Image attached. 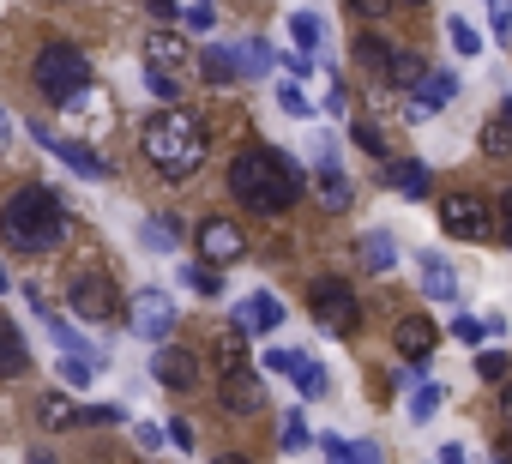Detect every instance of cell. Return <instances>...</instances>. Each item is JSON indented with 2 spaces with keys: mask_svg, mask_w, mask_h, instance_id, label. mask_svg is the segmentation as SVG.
<instances>
[{
  "mask_svg": "<svg viewBox=\"0 0 512 464\" xmlns=\"http://www.w3.org/2000/svg\"><path fill=\"white\" fill-rule=\"evenodd\" d=\"M320 446H326L332 464H380V446L374 440H338V434H326Z\"/></svg>",
  "mask_w": 512,
  "mask_h": 464,
  "instance_id": "cell-23",
  "label": "cell"
},
{
  "mask_svg": "<svg viewBox=\"0 0 512 464\" xmlns=\"http://www.w3.org/2000/svg\"><path fill=\"white\" fill-rule=\"evenodd\" d=\"M350 13H356V19H386L392 0H350Z\"/></svg>",
  "mask_w": 512,
  "mask_h": 464,
  "instance_id": "cell-42",
  "label": "cell"
},
{
  "mask_svg": "<svg viewBox=\"0 0 512 464\" xmlns=\"http://www.w3.org/2000/svg\"><path fill=\"white\" fill-rule=\"evenodd\" d=\"M386 175H392V187H398L404 199H428V169H422V163H392Z\"/></svg>",
  "mask_w": 512,
  "mask_h": 464,
  "instance_id": "cell-25",
  "label": "cell"
},
{
  "mask_svg": "<svg viewBox=\"0 0 512 464\" xmlns=\"http://www.w3.org/2000/svg\"><path fill=\"white\" fill-rule=\"evenodd\" d=\"M187 284H193L199 296H223V278H217V266H205V260H199V266H187Z\"/></svg>",
  "mask_w": 512,
  "mask_h": 464,
  "instance_id": "cell-35",
  "label": "cell"
},
{
  "mask_svg": "<svg viewBox=\"0 0 512 464\" xmlns=\"http://www.w3.org/2000/svg\"><path fill=\"white\" fill-rule=\"evenodd\" d=\"M392 344H398V356H404V362H416V368H422V362L434 356V326H428L422 314H410V320H398Z\"/></svg>",
  "mask_w": 512,
  "mask_h": 464,
  "instance_id": "cell-14",
  "label": "cell"
},
{
  "mask_svg": "<svg viewBox=\"0 0 512 464\" xmlns=\"http://www.w3.org/2000/svg\"><path fill=\"white\" fill-rule=\"evenodd\" d=\"M440 229H446V236H458V242H488L494 236V205H488V193H476V187L440 193Z\"/></svg>",
  "mask_w": 512,
  "mask_h": 464,
  "instance_id": "cell-5",
  "label": "cell"
},
{
  "mask_svg": "<svg viewBox=\"0 0 512 464\" xmlns=\"http://www.w3.org/2000/svg\"><path fill=\"white\" fill-rule=\"evenodd\" d=\"M500 121H506V127H512V97H506V103H500Z\"/></svg>",
  "mask_w": 512,
  "mask_h": 464,
  "instance_id": "cell-51",
  "label": "cell"
},
{
  "mask_svg": "<svg viewBox=\"0 0 512 464\" xmlns=\"http://www.w3.org/2000/svg\"><path fill=\"white\" fill-rule=\"evenodd\" d=\"M458 97V79L452 73H428L422 85H416V97H410V121H428L434 109H446Z\"/></svg>",
  "mask_w": 512,
  "mask_h": 464,
  "instance_id": "cell-13",
  "label": "cell"
},
{
  "mask_svg": "<svg viewBox=\"0 0 512 464\" xmlns=\"http://www.w3.org/2000/svg\"><path fill=\"white\" fill-rule=\"evenodd\" d=\"M422 296H428V302H458V278H452V266L434 260V254H422Z\"/></svg>",
  "mask_w": 512,
  "mask_h": 464,
  "instance_id": "cell-17",
  "label": "cell"
},
{
  "mask_svg": "<svg viewBox=\"0 0 512 464\" xmlns=\"http://www.w3.org/2000/svg\"><path fill=\"white\" fill-rule=\"evenodd\" d=\"M37 139H43L49 151H61V157H67L79 175H109V163H103L97 151H85V145H73V139H55V133H37Z\"/></svg>",
  "mask_w": 512,
  "mask_h": 464,
  "instance_id": "cell-21",
  "label": "cell"
},
{
  "mask_svg": "<svg viewBox=\"0 0 512 464\" xmlns=\"http://www.w3.org/2000/svg\"><path fill=\"white\" fill-rule=\"evenodd\" d=\"M500 416H506V422H512V380H506V386H500Z\"/></svg>",
  "mask_w": 512,
  "mask_h": 464,
  "instance_id": "cell-48",
  "label": "cell"
},
{
  "mask_svg": "<svg viewBox=\"0 0 512 464\" xmlns=\"http://www.w3.org/2000/svg\"><path fill=\"white\" fill-rule=\"evenodd\" d=\"M127 326H133L139 338L163 344V338L175 332V302H169L157 284H145V290H133V302H127Z\"/></svg>",
  "mask_w": 512,
  "mask_h": 464,
  "instance_id": "cell-8",
  "label": "cell"
},
{
  "mask_svg": "<svg viewBox=\"0 0 512 464\" xmlns=\"http://www.w3.org/2000/svg\"><path fill=\"white\" fill-rule=\"evenodd\" d=\"M302 187H308V175H302L284 151H272V145H247V151L229 163V193H235L247 211H260V217H284V211L302 199Z\"/></svg>",
  "mask_w": 512,
  "mask_h": 464,
  "instance_id": "cell-1",
  "label": "cell"
},
{
  "mask_svg": "<svg viewBox=\"0 0 512 464\" xmlns=\"http://www.w3.org/2000/svg\"><path fill=\"white\" fill-rule=\"evenodd\" d=\"M199 67H205V79H211V85H235V79H241V49H223V43H205V55H199Z\"/></svg>",
  "mask_w": 512,
  "mask_h": 464,
  "instance_id": "cell-16",
  "label": "cell"
},
{
  "mask_svg": "<svg viewBox=\"0 0 512 464\" xmlns=\"http://www.w3.org/2000/svg\"><path fill=\"white\" fill-rule=\"evenodd\" d=\"M296 386H302V398H326V368L302 356V368H296Z\"/></svg>",
  "mask_w": 512,
  "mask_h": 464,
  "instance_id": "cell-32",
  "label": "cell"
},
{
  "mask_svg": "<svg viewBox=\"0 0 512 464\" xmlns=\"http://www.w3.org/2000/svg\"><path fill=\"white\" fill-rule=\"evenodd\" d=\"M229 326H235L241 338H253V332H272V326H284V302H278V296H247V302H235Z\"/></svg>",
  "mask_w": 512,
  "mask_h": 464,
  "instance_id": "cell-12",
  "label": "cell"
},
{
  "mask_svg": "<svg viewBox=\"0 0 512 464\" xmlns=\"http://www.w3.org/2000/svg\"><path fill=\"white\" fill-rule=\"evenodd\" d=\"M506 368H512V362H506L500 350H482V356H476V380H488V386H506Z\"/></svg>",
  "mask_w": 512,
  "mask_h": 464,
  "instance_id": "cell-31",
  "label": "cell"
},
{
  "mask_svg": "<svg viewBox=\"0 0 512 464\" xmlns=\"http://www.w3.org/2000/svg\"><path fill=\"white\" fill-rule=\"evenodd\" d=\"M217 404H223L229 416H253V410L266 404V386H260V374H253V368L217 374Z\"/></svg>",
  "mask_w": 512,
  "mask_h": 464,
  "instance_id": "cell-10",
  "label": "cell"
},
{
  "mask_svg": "<svg viewBox=\"0 0 512 464\" xmlns=\"http://www.w3.org/2000/svg\"><path fill=\"white\" fill-rule=\"evenodd\" d=\"M266 368H272V374H296V368H302V356H296V350H272V356H266Z\"/></svg>",
  "mask_w": 512,
  "mask_h": 464,
  "instance_id": "cell-43",
  "label": "cell"
},
{
  "mask_svg": "<svg viewBox=\"0 0 512 464\" xmlns=\"http://www.w3.org/2000/svg\"><path fill=\"white\" fill-rule=\"evenodd\" d=\"M61 380H91V356H79V362L67 356V362H61Z\"/></svg>",
  "mask_w": 512,
  "mask_h": 464,
  "instance_id": "cell-44",
  "label": "cell"
},
{
  "mask_svg": "<svg viewBox=\"0 0 512 464\" xmlns=\"http://www.w3.org/2000/svg\"><path fill=\"white\" fill-rule=\"evenodd\" d=\"M434 410H440V386H422V392L410 398V416H416V422H428Z\"/></svg>",
  "mask_w": 512,
  "mask_h": 464,
  "instance_id": "cell-40",
  "label": "cell"
},
{
  "mask_svg": "<svg viewBox=\"0 0 512 464\" xmlns=\"http://www.w3.org/2000/svg\"><path fill=\"white\" fill-rule=\"evenodd\" d=\"M31 368V350H25V338L7 326V320H0V380H19Z\"/></svg>",
  "mask_w": 512,
  "mask_h": 464,
  "instance_id": "cell-19",
  "label": "cell"
},
{
  "mask_svg": "<svg viewBox=\"0 0 512 464\" xmlns=\"http://www.w3.org/2000/svg\"><path fill=\"white\" fill-rule=\"evenodd\" d=\"M488 464H512V452H494V458H488Z\"/></svg>",
  "mask_w": 512,
  "mask_h": 464,
  "instance_id": "cell-52",
  "label": "cell"
},
{
  "mask_svg": "<svg viewBox=\"0 0 512 464\" xmlns=\"http://www.w3.org/2000/svg\"><path fill=\"white\" fill-rule=\"evenodd\" d=\"M410 7H422V0H410Z\"/></svg>",
  "mask_w": 512,
  "mask_h": 464,
  "instance_id": "cell-55",
  "label": "cell"
},
{
  "mask_svg": "<svg viewBox=\"0 0 512 464\" xmlns=\"http://www.w3.org/2000/svg\"><path fill=\"white\" fill-rule=\"evenodd\" d=\"M187 25H193V31H205V25H211V0H199V7L187 13Z\"/></svg>",
  "mask_w": 512,
  "mask_h": 464,
  "instance_id": "cell-46",
  "label": "cell"
},
{
  "mask_svg": "<svg viewBox=\"0 0 512 464\" xmlns=\"http://www.w3.org/2000/svg\"><path fill=\"white\" fill-rule=\"evenodd\" d=\"M314 193H320V205H326V211H344V205L356 199V187H350V175H344V169H332V163L320 169V181H314Z\"/></svg>",
  "mask_w": 512,
  "mask_h": 464,
  "instance_id": "cell-22",
  "label": "cell"
},
{
  "mask_svg": "<svg viewBox=\"0 0 512 464\" xmlns=\"http://www.w3.org/2000/svg\"><path fill=\"white\" fill-rule=\"evenodd\" d=\"M7 139H13V121H7V109H0V151H7Z\"/></svg>",
  "mask_w": 512,
  "mask_h": 464,
  "instance_id": "cell-49",
  "label": "cell"
},
{
  "mask_svg": "<svg viewBox=\"0 0 512 464\" xmlns=\"http://www.w3.org/2000/svg\"><path fill=\"white\" fill-rule=\"evenodd\" d=\"M392 55H398V49H386V37H374V31H368V37H356V61H362V67L386 73V61H392Z\"/></svg>",
  "mask_w": 512,
  "mask_h": 464,
  "instance_id": "cell-27",
  "label": "cell"
},
{
  "mask_svg": "<svg viewBox=\"0 0 512 464\" xmlns=\"http://www.w3.org/2000/svg\"><path fill=\"white\" fill-rule=\"evenodd\" d=\"M452 338H458V344H482L488 326H482V320H452Z\"/></svg>",
  "mask_w": 512,
  "mask_h": 464,
  "instance_id": "cell-41",
  "label": "cell"
},
{
  "mask_svg": "<svg viewBox=\"0 0 512 464\" xmlns=\"http://www.w3.org/2000/svg\"><path fill=\"white\" fill-rule=\"evenodd\" d=\"M278 103H284L290 115H308V109H314V103L302 97V85H296V79H284V85H278Z\"/></svg>",
  "mask_w": 512,
  "mask_h": 464,
  "instance_id": "cell-39",
  "label": "cell"
},
{
  "mask_svg": "<svg viewBox=\"0 0 512 464\" xmlns=\"http://www.w3.org/2000/svg\"><path fill=\"white\" fill-rule=\"evenodd\" d=\"M308 440H314V434H308V422H302V410H290V416H284V434H278V446H284V452H302Z\"/></svg>",
  "mask_w": 512,
  "mask_h": 464,
  "instance_id": "cell-33",
  "label": "cell"
},
{
  "mask_svg": "<svg viewBox=\"0 0 512 464\" xmlns=\"http://www.w3.org/2000/svg\"><path fill=\"white\" fill-rule=\"evenodd\" d=\"M356 145H362L368 157H386V133H380L374 121H356Z\"/></svg>",
  "mask_w": 512,
  "mask_h": 464,
  "instance_id": "cell-37",
  "label": "cell"
},
{
  "mask_svg": "<svg viewBox=\"0 0 512 464\" xmlns=\"http://www.w3.org/2000/svg\"><path fill=\"white\" fill-rule=\"evenodd\" d=\"M446 37H452V49H458V55H476V49H482V37H476L464 19H446Z\"/></svg>",
  "mask_w": 512,
  "mask_h": 464,
  "instance_id": "cell-36",
  "label": "cell"
},
{
  "mask_svg": "<svg viewBox=\"0 0 512 464\" xmlns=\"http://www.w3.org/2000/svg\"><path fill=\"white\" fill-rule=\"evenodd\" d=\"M362 266L368 272H392L398 266V248H392L386 229H368V236H362Z\"/></svg>",
  "mask_w": 512,
  "mask_h": 464,
  "instance_id": "cell-24",
  "label": "cell"
},
{
  "mask_svg": "<svg viewBox=\"0 0 512 464\" xmlns=\"http://www.w3.org/2000/svg\"><path fill=\"white\" fill-rule=\"evenodd\" d=\"M217 464H247V458H217Z\"/></svg>",
  "mask_w": 512,
  "mask_h": 464,
  "instance_id": "cell-53",
  "label": "cell"
},
{
  "mask_svg": "<svg viewBox=\"0 0 512 464\" xmlns=\"http://www.w3.org/2000/svg\"><path fill=\"white\" fill-rule=\"evenodd\" d=\"M290 37H296L302 55H314V49H320V19H314V13H296V19H290Z\"/></svg>",
  "mask_w": 512,
  "mask_h": 464,
  "instance_id": "cell-30",
  "label": "cell"
},
{
  "mask_svg": "<svg viewBox=\"0 0 512 464\" xmlns=\"http://www.w3.org/2000/svg\"><path fill=\"white\" fill-rule=\"evenodd\" d=\"M67 308H73L79 320H115V314H121L115 278H109V272H73V278H67Z\"/></svg>",
  "mask_w": 512,
  "mask_h": 464,
  "instance_id": "cell-7",
  "label": "cell"
},
{
  "mask_svg": "<svg viewBox=\"0 0 512 464\" xmlns=\"http://www.w3.org/2000/svg\"><path fill=\"white\" fill-rule=\"evenodd\" d=\"M145 242H151L157 254H169V248L181 242V223H169V217H151V223H145Z\"/></svg>",
  "mask_w": 512,
  "mask_h": 464,
  "instance_id": "cell-29",
  "label": "cell"
},
{
  "mask_svg": "<svg viewBox=\"0 0 512 464\" xmlns=\"http://www.w3.org/2000/svg\"><path fill=\"white\" fill-rule=\"evenodd\" d=\"M151 374H157V386H169V392H193V386H199V356L181 350V344H163L157 362H151Z\"/></svg>",
  "mask_w": 512,
  "mask_h": 464,
  "instance_id": "cell-11",
  "label": "cell"
},
{
  "mask_svg": "<svg viewBox=\"0 0 512 464\" xmlns=\"http://www.w3.org/2000/svg\"><path fill=\"white\" fill-rule=\"evenodd\" d=\"M241 254H247L241 223H229V217H205V223H199V260H205V266H235Z\"/></svg>",
  "mask_w": 512,
  "mask_h": 464,
  "instance_id": "cell-9",
  "label": "cell"
},
{
  "mask_svg": "<svg viewBox=\"0 0 512 464\" xmlns=\"http://www.w3.org/2000/svg\"><path fill=\"white\" fill-rule=\"evenodd\" d=\"M440 464H464V452H458V446H446V452H440Z\"/></svg>",
  "mask_w": 512,
  "mask_h": 464,
  "instance_id": "cell-50",
  "label": "cell"
},
{
  "mask_svg": "<svg viewBox=\"0 0 512 464\" xmlns=\"http://www.w3.org/2000/svg\"><path fill=\"white\" fill-rule=\"evenodd\" d=\"M37 464H49V458H37Z\"/></svg>",
  "mask_w": 512,
  "mask_h": 464,
  "instance_id": "cell-56",
  "label": "cell"
},
{
  "mask_svg": "<svg viewBox=\"0 0 512 464\" xmlns=\"http://www.w3.org/2000/svg\"><path fill=\"white\" fill-rule=\"evenodd\" d=\"M380 79H386V85H392V91H416V85H422V79H428V67H422V61H416V55H410V49H398V55H392V61H386V73H380Z\"/></svg>",
  "mask_w": 512,
  "mask_h": 464,
  "instance_id": "cell-20",
  "label": "cell"
},
{
  "mask_svg": "<svg viewBox=\"0 0 512 464\" xmlns=\"http://www.w3.org/2000/svg\"><path fill=\"white\" fill-rule=\"evenodd\" d=\"M79 416H85V410H79L67 392H43V398H37V422H43V428H79Z\"/></svg>",
  "mask_w": 512,
  "mask_h": 464,
  "instance_id": "cell-18",
  "label": "cell"
},
{
  "mask_svg": "<svg viewBox=\"0 0 512 464\" xmlns=\"http://www.w3.org/2000/svg\"><path fill=\"white\" fill-rule=\"evenodd\" d=\"M181 61H187V43H181L175 31H151V37H145V67H157V73H181Z\"/></svg>",
  "mask_w": 512,
  "mask_h": 464,
  "instance_id": "cell-15",
  "label": "cell"
},
{
  "mask_svg": "<svg viewBox=\"0 0 512 464\" xmlns=\"http://www.w3.org/2000/svg\"><path fill=\"white\" fill-rule=\"evenodd\" d=\"M145 85H151V97H157L163 109H175V103H181V79H175V73H157V67H145Z\"/></svg>",
  "mask_w": 512,
  "mask_h": 464,
  "instance_id": "cell-28",
  "label": "cell"
},
{
  "mask_svg": "<svg viewBox=\"0 0 512 464\" xmlns=\"http://www.w3.org/2000/svg\"><path fill=\"white\" fill-rule=\"evenodd\" d=\"M169 440H175V446L187 452V446H193V422H169Z\"/></svg>",
  "mask_w": 512,
  "mask_h": 464,
  "instance_id": "cell-45",
  "label": "cell"
},
{
  "mask_svg": "<svg viewBox=\"0 0 512 464\" xmlns=\"http://www.w3.org/2000/svg\"><path fill=\"white\" fill-rule=\"evenodd\" d=\"M151 19H163V25H169V19H175V0H151Z\"/></svg>",
  "mask_w": 512,
  "mask_h": 464,
  "instance_id": "cell-47",
  "label": "cell"
},
{
  "mask_svg": "<svg viewBox=\"0 0 512 464\" xmlns=\"http://www.w3.org/2000/svg\"><path fill=\"white\" fill-rule=\"evenodd\" d=\"M235 368H247V338L229 326V332L217 338V374H235Z\"/></svg>",
  "mask_w": 512,
  "mask_h": 464,
  "instance_id": "cell-26",
  "label": "cell"
},
{
  "mask_svg": "<svg viewBox=\"0 0 512 464\" xmlns=\"http://www.w3.org/2000/svg\"><path fill=\"white\" fill-rule=\"evenodd\" d=\"M139 145H145L151 169H157V175H169V181H187V175L205 163V151H211L205 121H199V115H187L181 103H175V109H163V115H151V121L139 127Z\"/></svg>",
  "mask_w": 512,
  "mask_h": 464,
  "instance_id": "cell-2",
  "label": "cell"
},
{
  "mask_svg": "<svg viewBox=\"0 0 512 464\" xmlns=\"http://www.w3.org/2000/svg\"><path fill=\"white\" fill-rule=\"evenodd\" d=\"M308 308H314V320H320L332 338H350V332L362 326V302H356V290H350L344 278H314Z\"/></svg>",
  "mask_w": 512,
  "mask_h": 464,
  "instance_id": "cell-6",
  "label": "cell"
},
{
  "mask_svg": "<svg viewBox=\"0 0 512 464\" xmlns=\"http://www.w3.org/2000/svg\"><path fill=\"white\" fill-rule=\"evenodd\" d=\"M31 79H37V91H43L49 103H79V97H85V85H91V61H85V49H79V43L55 37V43H43V49H37Z\"/></svg>",
  "mask_w": 512,
  "mask_h": 464,
  "instance_id": "cell-4",
  "label": "cell"
},
{
  "mask_svg": "<svg viewBox=\"0 0 512 464\" xmlns=\"http://www.w3.org/2000/svg\"><path fill=\"white\" fill-rule=\"evenodd\" d=\"M482 151H488V157H512V127H506V121H488V127H482Z\"/></svg>",
  "mask_w": 512,
  "mask_h": 464,
  "instance_id": "cell-34",
  "label": "cell"
},
{
  "mask_svg": "<svg viewBox=\"0 0 512 464\" xmlns=\"http://www.w3.org/2000/svg\"><path fill=\"white\" fill-rule=\"evenodd\" d=\"M0 236H7V248H19V254H55L67 242V211H61V199L49 187L31 181V187H19L7 199V211H0Z\"/></svg>",
  "mask_w": 512,
  "mask_h": 464,
  "instance_id": "cell-3",
  "label": "cell"
},
{
  "mask_svg": "<svg viewBox=\"0 0 512 464\" xmlns=\"http://www.w3.org/2000/svg\"><path fill=\"white\" fill-rule=\"evenodd\" d=\"M272 67V49L266 43H241V73H266Z\"/></svg>",
  "mask_w": 512,
  "mask_h": 464,
  "instance_id": "cell-38",
  "label": "cell"
},
{
  "mask_svg": "<svg viewBox=\"0 0 512 464\" xmlns=\"http://www.w3.org/2000/svg\"><path fill=\"white\" fill-rule=\"evenodd\" d=\"M0 290H7V272H0Z\"/></svg>",
  "mask_w": 512,
  "mask_h": 464,
  "instance_id": "cell-54",
  "label": "cell"
}]
</instances>
